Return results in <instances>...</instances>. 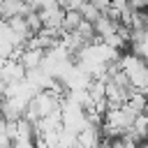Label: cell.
Returning <instances> with one entry per match:
<instances>
[{"label": "cell", "instance_id": "6da1fadb", "mask_svg": "<svg viewBox=\"0 0 148 148\" xmlns=\"http://www.w3.org/2000/svg\"><path fill=\"white\" fill-rule=\"evenodd\" d=\"M60 5V9L67 14V12H79V7L83 5V0H56Z\"/></svg>", "mask_w": 148, "mask_h": 148}]
</instances>
